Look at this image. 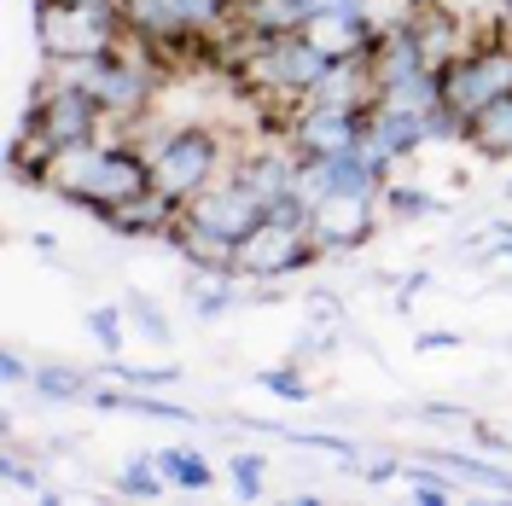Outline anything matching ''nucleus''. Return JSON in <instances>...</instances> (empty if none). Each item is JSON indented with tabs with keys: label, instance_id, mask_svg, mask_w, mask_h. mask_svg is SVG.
I'll return each mask as SVG.
<instances>
[{
	"label": "nucleus",
	"instance_id": "nucleus-1",
	"mask_svg": "<svg viewBox=\"0 0 512 506\" xmlns=\"http://www.w3.org/2000/svg\"><path fill=\"white\" fill-rule=\"evenodd\" d=\"M134 146H140L146 163H152V187L169 192L181 210H187L210 181H222V140H216L210 128H198V123L158 128V134H140V128H134Z\"/></svg>",
	"mask_w": 512,
	"mask_h": 506
},
{
	"label": "nucleus",
	"instance_id": "nucleus-2",
	"mask_svg": "<svg viewBox=\"0 0 512 506\" xmlns=\"http://www.w3.org/2000/svg\"><path fill=\"white\" fill-rule=\"evenodd\" d=\"M123 12L117 6H94V0H35V41L41 59H94V53H117L123 47Z\"/></svg>",
	"mask_w": 512,
	"mask_h": 506
},
{
	"label": "nucleus",
	"instance_id": "nucleus-3",
	"mask_svg": "<svg viewBox=\"0 0 512 506\" xmlns=\"http://www.w3.org/2000/svg\"><path fill=\"white\" fill-rule=\"evenodd\" d=\"M512 94V35H483L478 47H466L460 59L443 70V105L460 111L466 123L483 105Z\"/></svg>",
	"mask_w": 512,
	"mask_h": 506
},
{
	"label": "nucleus",
	"instance_id": "nucleus-4",
	"mask_svg": "<svg viewBox=\"0 0 512 506\" xmlns=\"http://www.w3.org/2000/svg\"><path fill=\"white\" fill-rule=\"evenodd\" d=\"M384 187H390V169L373 163L361 146L355 152H303V169H297V192L320 204V198H373L379 204Z\"/></svg>",
	"mask_w": 512,
	"mask_h": 506
},
{
	"label": "nucleus",
	"instance_id": "nucleus-5",
	"mask_svg": "<svg viewBox=\"0 0 512 506\" xmlns=\"http://www.w3.org/2000/svg\"><path fill=\"white\" fill-rule=\"evenodd\" d=\"M320 262V245L309 227H291V222H268L245 233L239 239V274L245 280H291V274H303V268H315Z\"/></svg>",
	"mask_w": 512,
	"mask_h": 506
},
{
	"label": "nucleus",
	"instance_id": "nucleus-6",
	"mask_svg": "<svg viewBox=\"0 0 512 506\" xmlns=\"http://www.w3.org/2000/svg\"><path fill=\"white\" fill-rule=\"evenodd\" d=\"M30 117L41 123V134H47L53 146H82V140H99V128H105V105H99L88 88L47 76V82L35 88Z\"/></svg>",
	"mask_w": 512,
	"mask_h": 506
},
{
	"label": "nucleus",
	"instance_id": "nucleus-7",
	"mask_svg": "<svg viewBox=\"0 0 512 506\" xmlns=\"http://www.w3.org/2000/svg\"><path fill=\"white\" fill-rule=\"evenodd\" d=\"M181 216L198 222V227H210V233H222V239H245V233H256V227L268 222V204H262V192H251L233 169H227L222 181H210Z\"/></svg>",
	"mask_w": 512,
	"mask_h": 506
},
{
	"label": "nucleus",
	"instance_id": "nucleus-8",
	"mask_svg": "<svg viewBox=\"0 0 512 506\" xmlns=\"http://www.w3.org/2000/svg\"><path fill=\"white\" fill-rule=\"evenodd\" d=\"M286 140L297 152H355L367 140V111H344V105H315L303 99L286 117Z\"/></svg>",
	"mask_w": 512,
	"mask_h": 506
},
{
	"label": "nucleus",
	"instance_id": "nucleus-9",
	"mask_svg": "<svg viewBox=\"0 0 512 506\" xmlns=\"http://www.w3.org/2000/svg\"><path fill=\"white\" fill-rule=\"evenodd\" d=\"M320 256H350L373 239V198H320L309 216Z\"/></svg>",
	"mask_w": 512,
	"mask_h": 506
},
{
	"label": "nucleus",
	"instance_id": "nucleus-10",
	"mask_svg": "<svg viewBox=\"0 0 512 506\" xmlns=\"http://www.w3.org/2000/svg\"><path fill=\"white\" fill-rule=\"evenodd\" d=\"M419 146H431V140H425V117L396 111V105H373V111H367V140H361V152L373 163L396 169L402 158H414Z\"/></svg>",
	"mask_w": 512,
	"mask_h": 506
},
{
	"label": "nucleus",
	"instance_id": "nucleus-11",
	"mask_svg": "<svg viewBox=\"0 0 512 506\" xmlns=\"http://www.w3.org/2000/svg\"><path fill=\"white\" fill-rule=\"evenodd\" d=\"M99 227H111V233H123V239H169L175 233V222H181V204L169 198V192H140L134 204H123V210H105V216H94Z\"/></svg>",
	"mask_w": 512,
	"mask_h": 506
},
{
	"label": "nucleus",
	"instance_id": "nucleus-12",
	"mask_svg": "<svg viewBox=\"0 0 512 506\" xmlns=\"http://www.w3.org/2000/svg\"><path fill=\"white\" fill-rule=\"evenodd\" d=\"M169 245L181 251V262H187L192 274H239V239H222V233L187 222V216L175 222Z\"/></svg>",
	"mask_w": 512,
	"mask_h": 506
},
{
	"label": "nucleus",
	"instance_id": "nucleus-13",
	"mask_svg": "<svg viewBox=\"0 0 512 506\" xmlns=\"http://www.w3.org/2000/svg\"><path fill=\"white\" fill-rule=\"evenodd\" d=\"M303 35L315 41L320 53H332V59H367L373 41H379V30L367 18H355V12H315Z\"/></svg>",
	"mask_w": 512,
	"mask_h": 506
},
{
	"label": "nucleus",
	"instance_id": "nucleus-14",
	"mask_svg": "<svg viewBox=\"0 0 512 506\" xmlns=\"http://www.w3.org/2000/svg\"><path fill=\"white\" fill-rule=\"evenodd\" d=\"M94 408L105 413H140V419H163V425H181L192 431L198 425V413L181 408V402H163V396H146V390H134V384H94V396H88Z\"/></svg>",
	"mask_w": 512,
	"mask_h": 506
},
{
	"label": "nucleus",
	"instance_id": "nucleus-15",
	"mask_svg": "<svg viewBox=\"0 0 512 506\" xmlns=\"http://www.w3.org/2000/svg\"><path fill=\"white\" fill-rule=\"evenodd\" d=\"M414 35H419V47H425V59H431V70H448L466 47H478V41H466V30H460L448 12H437V6H419L414 12Z\"/></svg>",
	"mask_w": 512,
	"mask_h": 506
},
{
	"label": "nucleus",
	"instance_id": "nucleus-16",
	"mask_svg": "<svg viewBox=\"0 0 512 506\" xmlns=\"http://www.w3.org/2000/svg\"><path fill=\"white\" fill-rule=\"evenodd\" d=\"M152 460H158V472L169 477V489H181V495H204V489H216V466H210L192 443L158 448Z\"/></svg>",
	"mask_w": 512,
	"mask_h": 506
},
{
	"label": "nucleus",
	"instance_id": "nucleus-17",
	"mask_svg": "<svg viewBox=\"0 0 512 506\" xmlns=\"http://www.w3.org/2000/svg\"><path fill=\"white\" fill-rule=\"evenodd\" d=\"M466 146L472 152H483V158H512V94L495 99V105H483L478 117L466 123Z\"/></svg>",
	"mask_w": 512,
	"mask_h": 506
},
{
	"label": "nucleus",
	"instance_id": "nucleus-18",
	"mask_svg": "<svg viewBox=\"0 0 512 506\" xmlns=\"http://www.w3.org/2000/svg\"><path fill=\"white\" fill-rule=\"evenodd\" d=\"M30 390L41 402H88L94 396V373H82V367H64V361H41L35 367Z\"/></svg>",
	"mask_w": 512,
	"mask_h": 506
},
{
	"label": "nucleus",
	"instance_id": "nucleus-19",
	"mask_svg": "<svg viewBox=\"0 0 512 506\" xmlns=\"http://www.w3.org/2000/svg\"><path fill=\"white\" fill-rule=\"evenodd\" d=\"M402 483L414 489V501L448 506V501H454V483H460V477L448 472V466H437V460H408V466H402Z\"/></svg>",
	"mask_w": 512,
	"mask_h": 506
},
{
	"label": "nucleus",
	"instance_id": "nucleus-20",
	"mask_svg": "<svg viewBox=\"0 0 512 506\" xmlns=\"http://www.w3.org/2000/svg\"><path fill=\"white\" fill-rule=\"evenodd\" d=\"M117 495H123V501H163V495H169V477L158 472V460H152V454H140V460H128V466H123Z\"/></svg>",
	"mask_w": 512,
	"mask_h": 506
},
{
	"label": "nucleus",
	"instance_id": "nucleus-21",
	"mask_svg": "<svg viewBox=\"0 0 512 506\" xmlns=\"http://www.w3.org/2000/svg\"><path fill=\"white\" fill-rule=\"evenodd\" d=\"M82 320H88V332H94V344L105 355H123L128 349V303H94Z\"/></svg>",
	"mask_w": 512,
	"mask_h": 506
},
{
	"label": "nucleus",
	"instance_id": "nucleus-22",
	"mask_svg": "<svg viewBox=\"0 0 512 506\" xmlns=\"http://www.w3.org/2000/svg\"><path fill=\"white\" fill-rule=\"evenodd\" d=\"M379 204L390 210V216H396V222H419V216H443V210H448L443 198H431L425 187H396V181L384 187Z\"/></svg>",
	"mask_w": 512,
	"mask_h": 506
},
{
	"label": "nucleus",
	"instance_id": "nucleus-23",
	"mask_svg": "<svg viewBox=\"0 0 512 506\" xmlns=\"http://www.w3.org/2000/svg\"><path fill=\"white\" fill-rule=\"evenodd\" d=\"M105 373L117 384H134V390H169V384H181V367H140V361H123V355H105Z\"/></svg>",
	"mask_w": 512,
	"mask_h": 506
},
{
	"label": "nucleus",
	"instance_id": "nucleus-24",
	"mask_svg": "<svg viewBox=\"0 0 512 506\" xmlns=\"http://www.w3.org/2000/svg\"><path fill=\"white\" fill-rule=\"evenodd\" d=\"M128 326H134L146 344H169V338H175V326H169V315L158 309V297H146V291L128 297Z\"/></svg>",
	"mask_w": 512,
	"mask_h": 506
},
{
	"label": "nucleus",
	"instance_id": "nucleus-25",
	"mask_svg": "<svg viewBox=\"0 0 512 506\" xmlns=\"http://www.w3.org/2000/svg\"><path fill=\"white\" fill-rule=\"evenodd\" d=\"M227 477H233V495L239 501H262L268 495V454H233L227 460Z\"/></svg>",
	"mask_w": 512,
	"mask_h": 506
},
{
	"label": "nucleus",
	"instance_id": "nucleus-26",
	"mask_svg": "<svg viewBox=\"0 0 512 506\" xmlns=\"http://www.w3.org/2000/svg\"><path fill=\"white\" fill-rule=\"evenodd\" d=\"M256 384H262L268 396H280V402H315V390H309V379H303V367H297V361L262 367V373H256Z\"/></svg>",
	"mask_w": 512,
	"mask_h": 506
},
{
	"label": "nucleus",
	"instance_id": "nucleus-27",
	"mask_svg": "<svg viewBox=\"0 0 512 506\" xmlns=\"http://www.w3.org/2000/svg\"><path fill=\"white\" fill-rule=\"evenodd\" d=\"M332 349H338V326H315V320H303V332L291 338V361L309 367V361H326Z\"/></svg>",
	"mask_w": 512,
	"mask_h": 506
},
{
	"label": "nucleus",
	"instance_id": "nucleus-28",
	"mask_svg": "<svg viewBox=\"0 0 512 506\" xmlns=\"http://www.w3.org/2000/svg\"><path fill=\"white\" fill-rule=\"evenodd\" d=\"M402 419H425V425H448V431H478V419L460 402H419V408H396Z\"/></svg>",
	"mask_w": 512,
	"mask_h": 506
},
{
	"label": "nucleus",
	"instance_id": "nucleus-29",
	"mask_svg": "<svg viewBox=\"0 0 512 506\" xmlns=\"http://www.w3.org/2000/svg\"><path fill=\"white\" fill-rule=\"evenodd\" d=\"M0 477H6V483H18V489H30L35 501H59V495H53V489H47V483H41V472H30V466H24V460H18V454H0Z\"/></svg>",
	"mask_w": 512,
	"mask_h": 506
},
{
	"label": "nucleus",
	"instance_id": "nucleus-30",
	"mask_svg": "<svg viewBox=\"0 0 512 506\" xmlns=\"http://www.w3.org/2000/svg\"><path fill=\"white\" fill-rule=\"evenodd\" d=\"M303 320L344 332V303H338V291H309V297H303Z\"/></svg>",
	"mask_w": 512,
	"mask_h": 506
},
{
	"label": "nucleus",
	"instance_id": "nucleus-31",
	"mask_svg": "<svg viewBox=\"0 0 512 506\" xmlns=\"http://www.w3.org/2000/svg\"><path fill=\"white\" fill-rule=\"evenodd\" d=\"M350 472L367 477V483H396V477H402V460H390V454H361Z\"/></svg>",
	"mask_w": 512,
	"mask_h": 506
},
{
	"label": "nucleus",
	"instance_id": "nucleus-32",
	"mask_svg": "<svg viewBox=\"0 0 512 506\" xmlns=\"http://www.w3.org/2000/svg\"><path fill=\"white\" fill-rule=\"evenodd\" d=\"M0 379H6V384H30V379H35V367L24 361V355H18V349H0Z\"/></svg>",
	"mask_w": 512,
	"mask_h": 506
},
{
	"label": "nucleus",
	"instance_id": "nucleus-33",
	"mask_svg": "<svg viewBox=\"0 0 512 506\" xmlns=\"http://www.w3.org/2000/svg\"><path fill=\"white\" fill-rule=\"evenodd\" d=\"M489 251L501 262H512V222H489Z\"/></svg>",
	"mask_w": 512,
	"mask_h": 506
},
{
	"label": "nucleus",
	"instance_id": "nucleus-34",
	"mask_svg": "<svg viewBox=\"0 0 512 506\" xmlns=\"http://www.w3.org/2000/svg\"><path fill=\"white\" fill-rule=\"evenodd\" d=\"M419 349H460V332H419Z\"/></svg>",
	"mask_w": 512,
	"mask_h": 506
},
{
	"label": "nucleus",
	"instance_id": "nucleus-35",
	"mask_svg": "<svg viewBox=\"0 0 512 506\" xmlns=\"http://www.w3.org/2000/svg\"><path fill=\"white\" fill-rule=\"evenodd\" d=\"M478 448H483V454H507V437H501V431H489V425H478Z\"/></svg>",
	"mask_w": 512,
	"mask_h": 506
},
{
	"label": "nucleus",
	"instance_id": "nucleus-36",
	"mask_svg": "<svg viewBox=\"0 0 512 506\" xmlns=\"http://www.w3.org/2000/svg\"><path fill=\"white\" fill-rule=\"evenodd\" d=\"M30 245H35L41 256H47V262H59V239H53V233H35Z\"/></svg>",
	"mask_w": 512,
	"mask_h": 506
},
{
	"label": "nucleus",
	"instance_id": "nucleus-37",
	"mask_svg": "<svg viewBox=\"0 0 512 506\" xmlns=\"http://www.w3.org/2000/svg\"><path fill=\"white\" fill-rule=\"evenodd\" d=\"M501 18H507V35H512V0H501Z\"/></svg>",
	"mask_w": 512,
	"mask_h": 506
},
{
	"label": "nucleus",
	"instance_id": "nucleus-38",
	"mask_svg": "<svg viewBox=\"0 0 512 506\" xmlns=\"http://www.w3.org/2000/svg\"><path fill=\"white\" fill-rule=\"evenodd\" d=\"M501 198H507V204H512V175H507V187H501Z\"/></svg>",
	"mask_w": 512,
	"mask_h": 506
},
{
	"label": "nucleus",
	"instance_id": "nucleus-39",
	"mask_svg": "<svg viewBox=\"0 0 512 506\" xmlns=\"http://www.w3.org/2000/svg\"><path fill=\"white\" fill-rule=\"evenodd\" d=\"M507 349H512V344H507Z\"/></svg>",
	"mask_w": 512,
	"mask_h": 506
}]
</instances>
